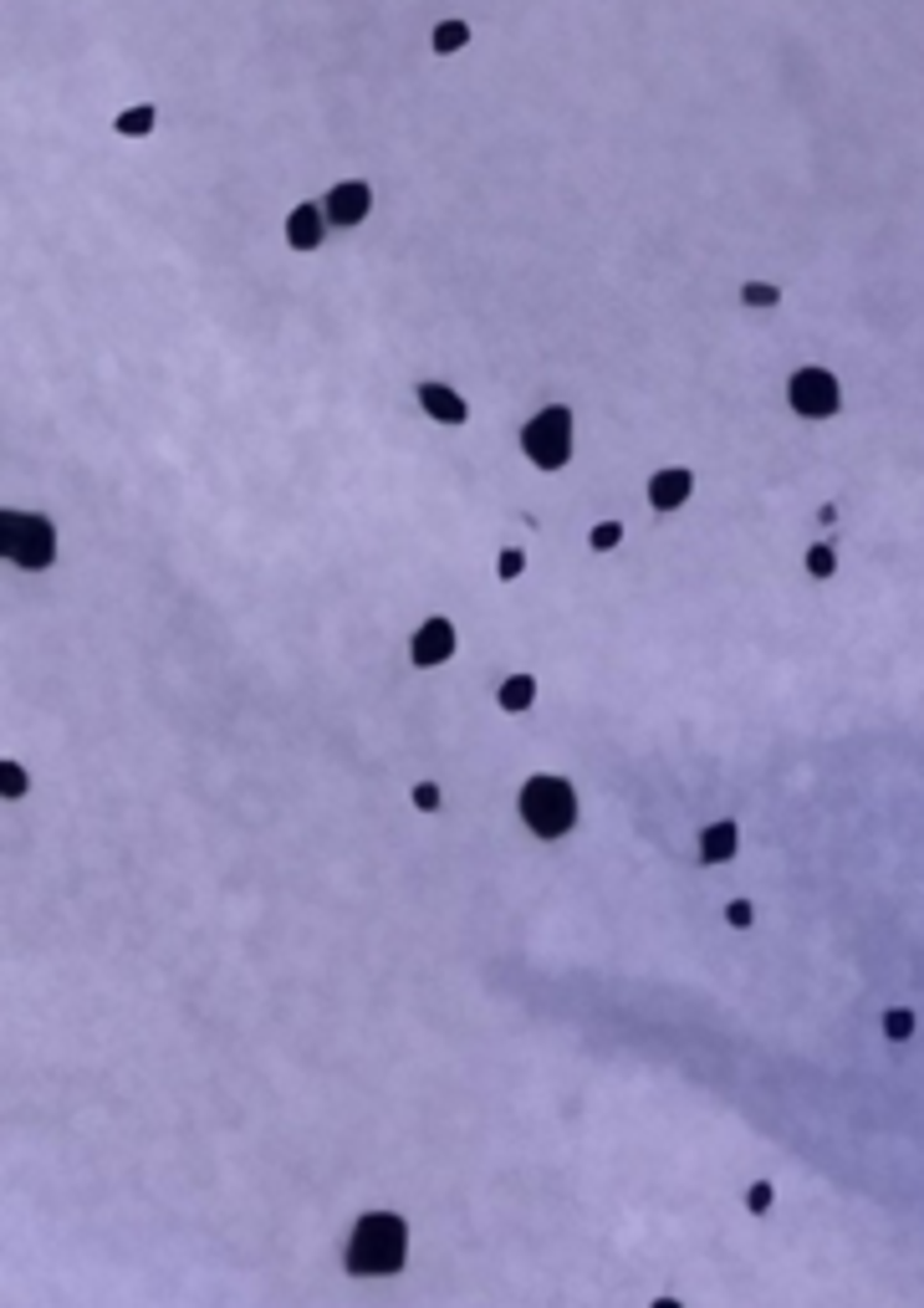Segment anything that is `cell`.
<instances>
[{
    "label": "cell",
    "instance_id": "10",
    "mask_svg": "<svg viewBox=\"0 0 924 1308\" xmlns=\"http://www.w3.org/2000/svg\"><path fill=\"white\" fill-rule=\"evenodd\" d=\"M419 404H424L429 420H439V425H465V420H470L465 399H460L455 389H445V384H424V389H419Z\"/></svg>",
    "mask_w": 924,
    "mask_h": 1308
},
{
    "label": "cell",
    "instance_id": "7",
    "mask_svg": "<svg viewBox=\"0 0 924 1308\" xmlns=\"http://www.w3.org/2000/svg\"><path fill=\"white\" fill-rule=\"evenodd\" d=\"M414 665L419 670H434V665H445L450 655H455V624L450 618H429V624H419V634H414Z\"/></svg>",
    "mask_w": 924,
    "mask_h": 1308
},
{
    "label": "cell",
    "instance_id": "19",
    "mask_svg": "<svg viewBox=\"0 0 924 1308\" xmlns=\"http://www.w3.org/2000/svg\"><path fill=\"white\" fill-rule=\"evenodd\" d=\"M624 542V527L618 522H598L593 527V553H608V547H618Z\"/></svg>",
    "mask_w": 924,
    "mask_h": 1308
},
{
    "label": "cell",
    "instance_id": "22",
    "mask_svg": "<svg viewBox=\"0 0 924 1308\" xmlns=\"http://www.w3.org/2000/svg\"><path fill=\"white\" fill-rule=\"evenodd\" d=\"M522 568H527V553L506 547V553H501V578H506V582H511V578H522Z\"/></svg>",
    "mask_w": 924,
    "mask_h": 1308
},
{
    "label": "cell",
    "instance_id": "23",
    "mask_svg": "<svg viewBox=\"0 0 924 1308\" xmlns=\"http://www.w3.org/2000/svg\"><path fill=\"white\" fill-rule=\"evenodd\" d=\"M414 808L434 813V808H439V787H434V782H419V787H414Z\"/></svg>",
    "mask_w": 924,
    "mask_h": 1308
},
{
    "label": "cell",
    "instance_id": "11",
    "mask_svg": "<svg viewBox=\"0 0 924 1308\" xmlns=\"http://www.w3.org/2000/svg\"><path fill=\"white\" fill-rule=\"evenodd\" d=\"M736 849H741V828L736 823H710L700 834V859L705 864H725V859H736Z\"/></svg>",
    "mask_w": 924,
    "mask_h": 1308
},
{
    "label": "cell",
    "instance_id": "6",
    "mask_svg": "<svg viewBox=\"0 0 924 1308\" xmlns=\"http://www.w3.org/2000/svg\"><path fill=\"white\" fill-rule=\"evenodd\" d=\"M322 210H327V220H332V225H363V220H368V210H374V189H368V179H343V184H332V189H327V200H322Z\"/></svg>",
    "mask_w": 924,
    "mask_h": 1308
},
{
    "label": "cell",
    "instance_id": "17",
    "mask_svg": "<svg viewBox=\"0 0 924 1308\" xmlns=\"http://www.w3.org/2000/svg\"><path fill=\"white\" fill-rule=\"evenodd\" d=\"M0 792H5V798H21V792H26V767H21V762H0Z\"/></svg>",
    "mask_w": 924,
    "mask_h": 1308
},
{
    "label": "cell",
    "instance_id": "13",
    "mask_svg": "<svg viewBox=\"0 0 924 1308\" xmlns=\"http://www.w3.org/2000/svg\"><path fill=\"white\" fill-rule=\"evenodd\" d=\"M153 123H158V108H153V103H133V108H123V113L113 118V129H118L123 139H148Z\"/></svg>",
    "mask_w": 924,
    "mask_h": 1308
},
{
    "label": "cell",
    "instance_id": "12",
    "mask_svg": "<svg viewBox=\"0 0 924 1308\" xmlns=\"http://www.w3.org/2000/svg\"><path fill=\"white\" fill-rule=\"evenodd\" d=\"M465 46H470V21H460V15L434 21V31H429V51H434V57H455V51H465Z\"/></svg>",
    "mask_w": 924,
    "mask_h": 1308
},
{
    "label": "cell",
    "instance_id": "18",
    "mask_svg": "<svg viewBox=\"0 0 924 1308\" xmlns=\"http://www.w3.org/2000/svg\"><path fill=\"white\" fill-rule=\"evenodd\" d=\"M884 1032H889L894 1042H904V1037L915 1032V1013H904V1007H889V1013H884Z\"/></svg>",
    "mask_w": 924,
    "mask_h": 1308
},
{
    "label": "cell",
    "instance_id": "21",
    "mask_svg": "<svg viewBox=\"0 0 924 1308\" xmlns=\"http://www.w3.org/2000/svg\"><path fill=\"white\" fill-rule=\"evenodd\" d=\"M746 1206H751L756 1216H761V1211H772V1180H756V1186H751V1196H746Z\"/></svg>",
    "mask_w": 924,
    "mask_h": 1308
},
{
    "label": "cell",
    "instance_id": "15",
    "mask_svg": "<svg viewBox=\"0 0 924 1308\" xmlns=\"http://www.w3.org/2000/svg\"><path fill=\"white\" fill-rule=\"evenodd\" d=\"M807 573H812V578H832V573H838V553H832L827 542H817V547L807 553Z\"/></svg>",
    "mask_w": 924,
    "mask_h": 1308
},
{
    "label": "cell",
    "instance_id": "14",
    "mask_svg": "<svg viewBox=\"0 0 924 1308\" xmlns=\"http://www.w3.org/2000/svg\"><path fill=\"white\" fill-rule=\"evenodd\" d=\"M531 701H536V680L531 675H511L501 685V711H527Z\"/></svg>",
    "mask_w": 924,
    "mask_h": 1308
},
{
    "label": "cell",
    "instance_id": "3",
    "mask_svg": "<svg viewBox=\"0 0 924 1308\" xmlns=\"http://www.w3.org/2000/svg\"><path fill=\"white\" fill-rule=\"evenodd\" d=\"M0 553L31 573L57 563V527L46 517H26V511H0Z\"/></svg>",
    "mask_w": 924,
    "mask_h": 1308
},
{
    "label": "cell",
    "instance_id": "16",
    "mask_svg": "<svg viewBox=\"0 0 924 1308\" xmlns=\"http://www.w3.org/2000/svg\"><path fill=\"white\" fill-rule=\"evenodd\" d=\"M741 302H746V307H777V302H782V287H772V282H746V287H741Z\"/></svg>",
    "mask_w": 924,
    "mask_h": 1308
},
{
    "label": "cell",
    "instance_id": "20",
    "mask_svg": "<svg viewBox=\"0 0 924 1308\" xmlns=\"http://www.w3.org/2000/svg\"><path fill=\"white\" fill-rule=\"evenodd\" d=\"M725 920H731V925H736V930H746V925H751V920H756V910H751V899H731V905H725Z\"/></svg>",
    "mask_w": 924,
    "mask_h": 1308
},
{
    "label": "cell",
    "instance_id": "5",
    "mask_svg": "<svg viewBox=\"0 0 924 1308\" xmlns=\"http://www.w3.org/2000/svg\"><path fill=\"white\" fill-rule=\"evenodd\" d=\"M787 399H792L796 415H807V420H832L838 404H843L838 379L827 368H796L792 384H787Z\"/></svg>",
    "mask_w": 924,
    "mask_h": 1308
},
{
    "label": "cell",
    "instance_id": "8",
    "mask_svg": "<svg viewBox=\"0 0 924 1308\" xmlns=\"http://www.w3.org/2000/svg\"><path fill=\"white\" fill-rule=\"evenodd\" d=\"M327 225H332L327 210L307 200V205H296V210L286 215V246H291V251H317L322 236H327Z\"/></svg>",
    "mask_w": 924,
    "mask_h": 1308
},
{
    "label": "cell",
    "instance_id": "1",
    "mask_svg": "<svg viewBox=\"0 0 924 1308\" xmlns=\"http://www.w3.org/2000/svg\"><path fill=\"white\" fill-rule=\"evenodd\" d=\"M403 1252H408V1227H403V1216H394V1211H368V1216L353 1227L348 1273H358V1278L398 1273V1268H403Z\"/></svg>",
    "mask_w": 924,
    "mask_h": 1308
},
{
    "label": "cell",
    "instance_id": "2",
    "mask_svg": "<svg viewBox=\"0 0 924 1308\" xmlns=\"http://www.w3.org/2000/svg\"><path fill=\"white\" fill-rule=\"evenodd\" d=\"M522 823H527L536 839H562V834H572V823H577V792H572V782H562V777H531L527 787H522Z\"/></svg>",
    "mask_w": 924,
    "mask_h": 1308
},
{
    "label": "cell",
    "instance_id": "9",
    "mask_svg": "<svg viewBox=\"0 0 924 1308\" xmlns=\"http://www.w3.org/2000/svg\"><path fill=\"white\" fill-rule=\"evenodd\" d=\"M689 491H695V475L689 470H654V481H649V506L654 511H674V506H684L689 501Z\"/></svg>",
    "mask_w": 924,
    "mask_h": 1308
},
{
    "label": "cell",
    "instance_id": "4",
    "mask_svg": "<svg viewBox=\"0 0 924 1308\" xmlns=\"http://www.w3.org/2000/svg\"><path fill=\"white\" fill-rule=\"evenodd\" d=\"M522 450L531 465L541 470H562L572 460V410L567 404H546L541 415H531L522 430Z\"/></svg>",
    "mask_w": 924,
    "mask_h": 1308
}]
</instances>
